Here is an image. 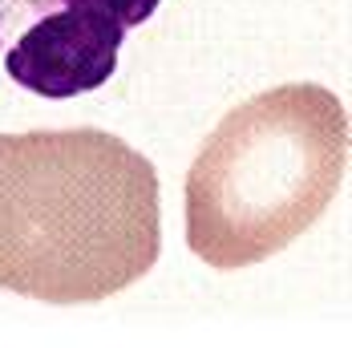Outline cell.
Instances as JSON below:
<instances>
[{
    "label": "cell",
    "mask_w": 352,
    "mask_h": 348,
    "mask_svg": "<svg viewBox=\"0 0 352 348\" xmlns=\"http://www.w3.org/2000/svg\"><path fill=\"white\" fill-rule=\"evenodd\" d=\"M162 251L154 162L98 126L0 134V292L102 304Z\"/></svg>",
    "instance_id": "1"
},
{
    "label": "cell",
    "mask_w": 352,
    "mask_h": 348,
    "mask_svg": "<svg viewBox=\"0 0 352 348\" xmlns=\"http://www.w3.org/2000/svg\"><path fill=\"white\" fill-rule=\"evenodd\" d=\"M349 174V109L316 81L259 89L223 113L186 171V247L214 272L296 243Z\"/></svg>",
    "instance_id": "2"
},
{
    "label": "cell",
    "mask_w": 352,
    "mask_h": 348,
    "mask_svg": "<svg viewBox=\"0 0 352 348\" xmlns=\"http://www.w3.org/2000/svg\"><path fill=\"white\" fill-rule=\"evenodd\" d=\"M126 29L109 17L85 12V8H57L33 21L21 41L4 53V73L49 102H69L81 94L102 89L122 53Z\"/></svg>",
    "instance_id": "3"
},
{
    "label": "cell",
    "mask_w": 352,
    "mask_h": 348,
    "mask_svg": "<svg viewBox=\"0 0 352 348\" xmlns=\"http://www.w3.org/2000/svg\"><path fill=\"white\" fill-rule=\"evenodd\" d=\"M65 8H85V12H98V17H109L113 25L122 29H134V25H146L154 17V8L162 0H61Z\"/></svg>",
    "instance_id": "4"
}]
</instances>
